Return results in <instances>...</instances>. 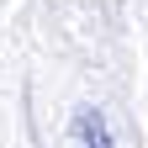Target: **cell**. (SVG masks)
<instances>
[{
	"mask_svg": "<svg viewBox=\"0 0 148 148\" xmlns=\"http://www.w3.org/2000/svg\"><path fill=\"white\" fill-rule=\"evenodd\" d=\"M74 138H79V148H111V132H106L101 111H79L74 116Z\"/></svg>",
	"mask_w": 148,
	"mask_h": 148,
	"instance_id": "cell-1",
	"label": "cell"
}]
</instances>
